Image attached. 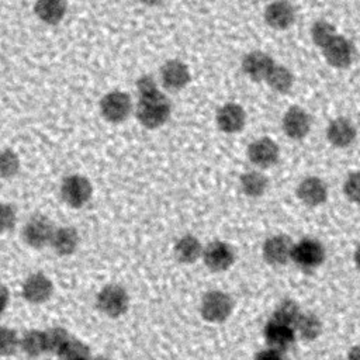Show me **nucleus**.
Listing matches in <instances>:
<instances>
[{"instance_id":"cd10ccee","label":"nucleus","mask_w":360,"mask_h":360,"mask_svg":"<svg viewBox=\"0 0 360 360\" xmlns=\"http://www.w3.org/2000/svg\"><path fill=\"white\" fill-rule=\"evenodd\" d=\"M301 312L302 311H301L297 301H294L291 298H285V300H281L277 304L276 309L273 311L271 319H276V321L283 322L285 325L294 326V323L298 319V316L301 315Z\"/></svg>"},{"instance_id":"6e6552de","label":"nucleus","mask_w":360,"mask_h":360,"mask_svg":"<svg viewBox=\"0 0 360 360\" xmlns=\"http://www.w3.org/2000/svg\"><path fill=\"white\" fill-rule=\"evenodd\" d=\"M53 294V283L52 280L41 271H35L30 274L21 285L22 298L32 305H41L51 300Z\"/></svg>"},{"instance_id":"4be33fe9","label":"nucleus","mask_w":360,"mask_h":360,"mask_svg":"<svg viewBox=\"0 0 360 360\" xmlns=\"http://www.w3.org/2000/svg\"><path fill=\"white\" fill-rule=\"evenodd\" d=\"M68 11L66 0H35L34 13L37 18L48 25L59 24Z\"/></svg>"},{"instance_id":"a211bd4d","label":"nucleus","mask_w":360,"mask_h":360,"mask_svg":"<svg viewBox=\"0 0 360 360\" xmlns=\"http://www.w3.org/2000/svg\"><path fill=\"white\" fill-rule=\"evenodd\" d=\"M264 21L273 30H287L295 21V8L288 0H274L264 10Z\"/></svg>"},{"instance_id":"423d86ee","label":"nucleus","mask_w":360,"mask_h":360,"mask_svg":"<svg viewBox=\"0 0 360 360\" xmlns=\"http://www.w3.org/2000/svg\"><path fill=\"white\" fill-rule=\"evenodd\" d=\"M101 117L112 124L125 121L132 112V100L128 93L121 90H111L105 93L100 100Z\"/></svg>"},{"instance_id":"c9c22d12","label":"nucleus","mask_w":360,"mask_h":360,"mask_svg":"<svg viewBox=\"0 0 360 360\" xmlns=\"http://www.w3.org/2000/svg\"><path fill=\"white\" fill-rule=\"evenodd\" d=\"M136 90H138V96H148L152 94L155 91L159 90L158 87V82L153 76L150 75H143L136 80Z\"/></svg>"},{"instance_id":"4c0bfd02","label":"nucleus","mask_w":360,"mask_h":360,"mask_svg":"<svg viewBox=\"0 0 360 360\" xmlns=\"http://www.w3.org/2000/svg\"><path fill=\"white\" fill-rule=\"evenodd\" d=\"M10 302V291L8 288L0 283V316L6 312Z\"/></svg>"},{"instance_id":"1a4fd4ad","label":"nucleus","mask_w":360,"mask_h":360,"mask_svg":"<svg viewBox=\"0 0 360 360\" xmlns=\"http://www.w3.org/2000/svg\"><path fill=\"white\" fill-rule=\"evenodd\" d=\"M201 259L211 271H226L235 262V252L229 243L224 240H212L204 246Z\"/></svg>"},{"instance_id":"0eeeda50","label":"nucleus","mask_w":360,"mask_h":360,"mask_svg":"<svg viewBox=\"0 0 360 360\" xmlns=\"http://www.w3.org/2000/svg\"><path fill=\"white\" fill-rule=\"evenodd\" d=\"M53 231L55 226L48 217L42 214H35L30 217L28 221L24 224L21 236L27 246L32 249H42L45 246H49Z\"/></svg>"},{"instance_id":"393cba45","label":"nucleus","mask_w":360,"mask_h":360,"mask_svg":"<svg viewBox=\"0 0 360 360\" xmlns=\"http://www.w3.org/2000/svg\"><path fill=\"white\" fill-rule=\"evenodd\" d=\"M292 328L297 338L312 342L322 333V321L314 312H301Z\"/></svg>"},{"instance_id":"f704fd0d","label":"nucleus","mask_w":360,"mask_h":360,"mask_svg":"<svg viewBox=\"0 0 360 360\" xmlns=\"http://www.w3.org/2000/svg\"><path fill=\"white\" fill-rule=\"evenodd\" d=\"M17 224V211L8 202H0V233L14 229Z\"/></svg>"},{"instance_id":"20e7f679","label":"nucleus","mask_w":360,"mask_h":360,"mask_svg":"<svg viewBox=\"0 0 360 360\" xmlns=\"http://www.w3.org/2000/svg\"><path fill=\"white\" fill-rule=\"evenodd\" d=\"M326 252L323 245L315 238H302L292 246L291 262L301 270L311 271L318 269L325 260Z\"/></svg>"},{"instance_id":"dca6fc26","label":"nucleus","mask_w":360,"mask_h":360,"mask_svg":"<svg viewBox=\"0 0 360 360\" xmlns=\"http://www.w3.org/2000/svg\"><path fill=\"white\" fill-rule=\"evenodd\" d=\"M297 197L307 207L322 205L328 198V186L316 176H307L297 186Z\"/></svg>"},{"instance_id":"2eb2a0df","label":"nucleus","mask_w":360,"mask_h":360,"mask_svg":"<svg viewBox=\"0 0 360 360\" xmlns=\"http://www.w3.org/2000/svg\"><path fill=\"white\" fill-rule=\"evenodd\" d=\"M281 127L288 138L300 141L308 135L311 129V118L304 108L292 105L284 112Z\"/></svg>"},{"instance_id":"f03ea898","label":"nucleus","mask_w":360,"mask_h":360,"mask_svg":"<svg viewBox=\"0 0 360 360\" xmlns=\"http://www.w3.org/2000/svg\"><path fill=\"white\" fill-rule=\"evenodd\" d=\"M96 307L108 318H120L129 308V294L121 284H105L96 295Z\"/></svg>"},{"instance_id":"4468645a","label":"nucleus","mask_w":360,"mask_h":360,"mask_svg":"<svg viewBox=\"0 0 360 360\" xmlns=\"http://www.w3.org/2000/svg\"><path fill=\"white\" fill-rule=\"evenodd\" d=\"M190 69L180 59H169L160 68V82L170 91L184 89L190 83Z\"/></svg>"},{"instance_id":"a19ab883","label":"nucleus","mask_w":360,"mask_h":360,"mask_svg":"<svg viewBox=\"0 0 360 360\" xmlns=\"http://www.w3.org/2000/svg\"><path fill=\"white\" fill-rule=\"evenodd\" d=\"M139 3L145 4V6H149V7H153V6H159L163 0H138Z\"/></svg>"},{"instance_id":"b1692460","label":"nucleus","mask_w":360,"mask_h":360,"mask_svg":"<svg viewBox=\"0 0 360 360\" xmlns=\"http://www.w3.org/2000/svg\"><path fill=\"white\" fill-rule=\"evenodd\" d=\"M20 350L34 359L48 353L46 333L42 329H28L20 336Z\"/></svg>"},{"instance_id":"bb28decb","label":"nucleus","mask_w":360,"mask_h":360,"mask_svg":"<svg viewBox=\"0 0 360 360\" xmlns=\"http://www.w3.org/2000/svg\"><path fill=\"white\" fill-rule=\"evenodd\" d=\"M264 82L267 86L274 90L276 93H288L294 84V76L291 70L283 65L274 63V66L270 69L269 75L266 76Z\"/></svg>"},{"instance_id":"7c9ffc66","label":"nucleus","mask_w":360,"mask_h":360,"mask_svg":"<svg viewBox=\"0 0 360 360\" xmlns=\"http://www.w3.org/2000/svg\"><path fill=\"white\" fill-rule=\"evenodd\" d=\"M21 162L18 155L13 149L0 150V179H13L20 172Z\"/></svg>"},{"instance_id":"e433bc0d","label":"nucleus","mask_w":360,"mask_h":360,"mask_svg":"<svg viewBox=\"0 0 360 360\" xmlns=\"http://www.w3.org/2000/svg\"><path fill=\"white\" fill-rule=\"evenodd\" d=\"M255 360H285V357H284V353H283V352H278V350H276V349L266 347V349L260 350V352L255 356Z\"/></svg>"},{"instance_id":"c756f323","label":"nucleus","mask_w":360,"mask_h":360,"mask_svg":"<svg viewBox=\"0 0 360 360\" xmlns=\"http://www.w3.org/2000/svg\"><path fill=\"white\" fill-rule=\"evenodd\" d=\"M20 350V335L15 329L0 325V357H8Z\"/></svg>"},{"instance_id":"f3484780","label":"nucleus","mask_w":360,"mask_h":360,"mask_svg":"<svg viewBox=\"0 0 360 360\" xmlns=\"http://www.w3.org/2000/svg\"><path fill=\"white\" fill-rule=\"evenodd\" d=\"M215 121L222 132L236 134L242 131L246 124V112L238 103H225L218 108Z\"/></svg>"},{"instance_id":"9b49d317","label":"nucleus","mask_w":360,"mask_h":360,"mask_svg":"<svg viewBox=\"0 0 360 360\" xmlns=\"http://www.w3.org/2000/svg\"><path fill=\"white\" fill-rule=\"evenodd\" d=\"M248 159L256 167L267 169L277 163L280 156L278 145L269 136H260L249 143L248 146Z\"/></svg>"},{"instance_id":"72a5a7b5","label":"nucleus","mask_w":360,"mask_h":360,"mask_svg":"<svg viewBox=\"0 0 360 360\" xmlns=\"http://www.w3.org/2000/svg\"><path fill=\"white\" fill-rule=\"evenodd\" d=\"M343 193L349 201L360 205V170L347 174L343 183Z\"/></svg>"},{"instance_id":"79ce46f5","label":"nucleus","mask_w":360,"mask_h":360,"mask_svg":"<svg viewBox=\"0 0 360 360\" xmlns=\"http://www.w3.org/2000/svg\"><path fill=\"white\" fill-rule=\"evenodd\" d=\"M91 360H112V359L108 356H96V357H91Z\"/></svg>"},{"instance_id":"aec40b11","label":"nucleus","mask_w":360,"mask_h":360,"mask_svg":"<svg viewBox=\"0 0 360 360\" xmlns=\"http://www.w3.org/2000/svg\"><path fill=\"white\" fill-rule=\"evenodd\" d=\"M79 243L80 236L77 229L70 225H62L55 228L49 246L59 256H70L77 250Z\"/></svg>"},{"instance_id":"5701e85b","label":"nucleus","mask_w":360,"mask_h":360,"mask_svg":"<svg viewBox=\"0 0 360 360\" xmlns=\"http://www.w3.org/2000/svg\"><path fill=\"white\" fill-rule=\"evenodd\" d=\"M202 249H204V246L201 245V242L197 236H194L191 233H186L176 240L173 253H174V257L177 259V262H180L183 264H191V263L197 262L198 259H201Z\"/></svg>"},{"instance_id":"ea45409f","label":"nucleus","mask_w":360,"mask_h":360,"mask_svg":"<svg viewBox=\"0 0 360 360\" xmlns=\"http://www.w3.org/2000/svg\"><path fill=\"white\" fill-rule=\"evenodd\" d=\"M353 260H354V264L356 267L360 270V245L357 246V249L354 250V255H353Z\"/></svg>"},{"instance_id":"412c9836","label":"nucleus","mask_w":360,"mask_h":360,"mask_svg":"<svg viewBox=\"0 0 360 360\" xmlns=\"http://www.w3.org/2000/svg\"><path fill=\"white\" fill-rule=\"evenodd\" d=\"M357 131L349 118L338 117L332 120L326 128L328 141L336 148H347L356 139Z\"/></svg>"},{"instance_id":"6ab92c4d","label":"nucleus","mask_w":360,"mask_h":360,"mask_svg":"<svg viewBox=\"0 0 360 360\" xmlns=\"http://www.w3.org/2000/svg\"><path fill=\"white\" fill-rule=\"evenodd\" d=\"M242 72L255 82H262L274 66V60L270 55L262 51H252L242 59Z\"/></svg>"},{"instance_id":"473e14b6","label":"nucleus","mask_w":360,"mask_h":360,"mask_svg":"<svg viewBox=\"0 0 360 360\" xmlns=\"http://www.w3.org/2000/svg\"><path fill=\"white\" fill-rule=\"evenodd\" d=\"M336 35L335 27L325 21V20H316L311 27V38L312 42L319 46L321 49Z\"/></svg>"},{"instance_id":"39448f33","label":"nucleus","mask_w":360,"mask_h":360,"mask_svg":"<svg viewBox=\"0 0 360 360\" xmlns=\"http://www.w3.org/2000/svg\"><path fill=\"white\" fill-rule=\"evenodd\" d=\"M93 195L90 180L82 174H69L60 183V197L72 208L84 207Z\"/></svg>"},{"instance_id":"37998d69","label":"nucleus","mask_w":360,"mask_h":360,"mask_svg":"<svg viewBox=\"0 0 360 360\" xmlns=\"http://www.w3.org/2000/svg\"><path fill=\"white\" fill-rule=\"evenodd\" d=\"M89 360H91V359H89Z\"/></svg>"},{"instance_id":"c85d7f7f","label":"nucleus","mask_w":360,"mask_h":360,"mask_svg":"<svg viewBox=\"0 0 360 360\" xmlns=\"http://www.w3.org/2000/svg\"><path fill=\"white\" fill-rule=\"evenodd\" d=\"M58 357L59 360H89L91 359V353L84 342L72 336Z\"/></svg>"},{"instance_id":"7ed1b4c3","label":"nucleus","mask_w":360,"mask_h":360,"mask_svg":"<svg viewBox=\"0 0 360 360\" xmlns=\"http://www.w3.org/2000/svg\"><path fill=\"white\" fill-rule=\"evenodd\" d=\"M233 311V300L222 290L207 291L200 302L201 316L211 323L225 322Z\"/></svg>"},{"instance_id":"58836bf2","label":"nucleus","mask_w":360,"mask_h":360,"mask_svg":"<svg viewBox=\"0 0 360 360\" xmlns=\"http://www.w3.org/2000/svg\"><path fill=\"white\" fill-rule=\"evenodd\" d=\"M346 360H360V345H356L349 350Z\"/></svg>"},{"instance_id":"9d476101","label":"nucleus","mask_w":360,"mask_h":360,"mask_svg":"<svg viewBox=\"0 0 360 360\" xmlns=\"http://www.w3.org/2000/svg\"><path fill=\"white\" fill-rule=\"evenodd\" d=\"M294 242L290 236L284 233H277L269 236L263 246H262V255L266 263L270 266H284L291 260Z\"/></svg>"},{"instance_id":"f8f14e48","label":"nucleus","mask_w":360,"mask_h":360,"mask_svg":"<svg viewBox=\"0 0 360 360\" xmlns=\"http://www.w3.org/2000/svg\"><path fill=\"white\" fill-rule=\"evenodd\" d=\"M322 53L330 66L343 69V68H347L353 62L354 46L346 37L336 34L322 48Z\"/></svg>"},{"instance_id":"f257e3e1","label":"nucleus","mask_w":360,"mask_h":360,"mask_svg":"<svg viewBox=\"0 0 360 360\" xmlns=\"http://www.w3.org/2000/svg\"><path fill=\"white\" fill-rule=\"evenodd\" d=\"M172 114L170 100L160 91L141 96L135 108L136 120L148 129H156L166 124Z\"/></svg>"},{"instance_id":"a878e982","label":"nucleus","mask_w":360,"mask_h":360,"mask_svg":"<svg viewBox=\"0 0 360 360\" xmlns=\"http://www.w3.org/2000/svg\"><path fill=\"white\" fill-rule=\"evenodd\" d=\"M239 186L245 195L250 198H257L266 193L269 180L259 170H248L239 177Z\"/></svg>"},{"instance_id":"2f4dec72","label":"nucleus","mask_w":360,"mask_h":360,"mask_svg":"<svg viewBox=\"0 0 360 360\" xmlns=\"http://www.w3.org/2000/svg\"><path fill=\"white\" fill-rule=\"evenodd\" d=\"M45 333H46L48 352L53 353L56 356L62 352V349L65 347L68 340L72 338L69 330L65 329L63 326H52V328L46 329Z\"/></svg>"},{"instance_id":"ddd939ff","label":"nucleus","mask_w":360,"mask_h":360,"mask_svg":"<svg viewBox=\"0 0 360 360\" xmlns=\"http://www.w3.org/2000/svg\"><path fill=\"white\" fill-rule=\"evenodd\" d=\"M263 336H264V340L267 343V347L276 349V350L283 352V353L285 350H288L297 339L292 326L285 325V323L278 322V321L271 319V318L264 325Z\"/></svg>"}]
</instances>
